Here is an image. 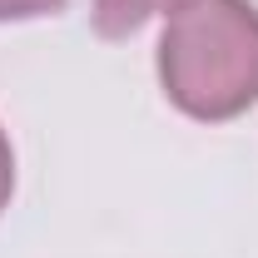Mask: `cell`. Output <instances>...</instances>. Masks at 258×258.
Listing matches in <instances>:
<instances>
[{"label":"cell","instance_id":"cell-1","mask_svg":"<svg viewBox=\"0 0 258 258\" xmlns=\"http://www.w3.org/2000/svg\"><path fill=\"white\" fill-rule=\"evenodd\" d=\"M159 85L189 119H238L258 104V10L248 0H184L169 10Z\"/></svg>","mask_w":258,"mask_h":258},{"label":"cell","instance_id":"cell-2","mask_svg":"<svg viewBox=\"0 0 258 258\" xmlns=\"http://www.w3.org/2000/svg\"><path fill=\"white\" fill-rule=\"evenodd\" d=\"M184 0H95V30L104 40H129L134 30H144L154 15L179 10Z\"/></svg>","mask_w":258,"mask_h":258},{"label":"cell","instance_id":"cell-3","mask_svg":"<svg viewBox=\"0 0 258 258\" xmlns=\"http://www.w3.org/2000/svg\"><path fill=\"white\" fill-rule=\"evenodd\" d=\"M55 10H64V0H0V25L5 20H40Z\"/></svg>","mask_w":258,"mask_h":258},{"label":"cell","instance_id":"cell-4","mask_svg":"<svg viewBox=\"0 0 258 258\" xmlns=\"http://www.w3.org/2000/svg\"><path fill=\"white\" fill-rule=\"evenodd\" d=\"M10 194H15V154H10V139H5V129H0V214H5Z\"/></svg>","mask_w":258,"mask_h":258}]
</instances>
